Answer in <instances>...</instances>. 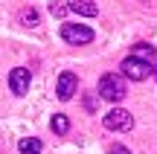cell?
I'll use <instances>...</instances> for the list:
<instances>
[{
    "label": "cell",
    "instance_id": "obj_15",
    "mask_svg": "<svg viewBox=\"0 0 157 154\" xmlns=\"http://www.w3.org/2000/svg\"><path fill=\"white\" fill-rule=\"evenodd\" d=\"M154 76H157V67H154Z\"/></svg>",
    "mask_w": 157,
    "mask_h": 154
},
{
    "label": "cell",
    "instance_id": "obj_8",
    "mask_svg": "<svg viewBox=\"0 0 157 154\" xmlns=\"http://www.w3.org/2000/svg\"><path fill=\"white\" fill-rule=\"evenodd\" d=\"M41 148H44V143H41L38 137H23L21 143H17V151L21 154H41Z\"/></svg>",
    "mask_w": 157,
    "mask_h": 154
},
{
    "label": "cell",
    "instance_id": "obj_4",
    "mask_svg": "<svg viewBox=\"0 0 157 154\" xmlns=\"http://www.w3.org/2000/svg\"><path fill=\"white\" fill-rule=\"evenodd\" d=\"M61 38L67 41V44L78 47V44H90L96 35H93V29L84 26V23H64V26H61Z\"/></svg>",
    "mask_w": 157,
    "mask_h": 154
},
{
    "label": "cell",
    "instance_id": "obj_1",
    "mask_svg": "<svg viewBox=\"0 0 157 154\" xmlns=\"http://www.w3.org/2000/svg\"><path fill=\"white\" fill-rule=\"evenodd\" d=\"M96 96L99 99H105V102H119V99H125V79L119 73H105L99 79V85H96Z\"/></svg>",
    "mask_w": 157,
    "mask_h": 154
},
{
    "label": "cell",
    "instance_id": "obj_3",
    "mask_svg": "<svg viewBox=\"0 0 157 154\" xmlns=\"http://www.w3.org/2000/svg\"><path fill=\"white\" fill-rule=\"evenodd\" d=\"M102 122H105L108 131H131V128H134V116H131L125 108H111L105 116H102Z\"/></svg>",
    "mask_w": 157,
    "mask_h": 154
},
{
    "label": "cell",
    "instance_id": "obj_12",
    "mask_svg": "<svg viewBox=\"0 0 157 154\" xmlns=\"http://www.w3.org/2000/svg\"><path fill=\"white\" fill-rule=\"evenodd\" d=\"M50 12H52V17H64V15H67V3H61V0H52V3H50Z\"/></svg>",
    "mask_w": 157,
    "mask_h": 154
},
{
    "label": "cell",
    "instance_id": "obj_5",
    "mask_svg": "<svg viewBox=\"0 0 157 154\" xmlns=\"http://www.w3.org/2000/svg\"><path fill=\"white\" fill-rule=\"evenodd\" d=\"M76 90H78V79H76V73L64 70V73L58 76V81H56V96L61 99V102H70V99L76 96Z\"/></svg>",
    "mask_w": 157,
    "mask_h": 154
},
{
    "label": "cell",
    "instance_id": "obj_7",
    "mask_svg": "<svg viewBox=\"0 0 157 154\" xmlns=\"http://www.w3.org/2000/svg\"><path fill=\"white\" fill-rule=\"evenodd\" d=\"M67 9L76 12V15H82V17H96L99 15V6H96L93 0H70Z\"/></svg>",
    "mask_w": 157,
    "mask_h": 154
},
{
    "label": "cell",
    "instance_id": "obj_6",
    "mask_svg": "<svg viewBox=\"0 0 157 154\" xmlns=\"http://www.w3.org/2000/svg\"><path fill=\"white\" fill-rule=\"evenodd\" d=\"M29 81H32V73H29L26 67L9 70V90L15 93V96H23V93L29 90Z\"/></svg>",
    "mask_w": 157,
    "mask_h": 154
},
{
    "label": "cell",
    "instance_id": "obj_14",
    "mask_svg": "<svg viewBox=\"0 0 157 154\" xmlns=\"http://www.w3.org/2000/svg\"><path fill=\"white\" fill-rule=\"evenodd\" d=\"M84 108H87V111H96V93H90V96L84 99Z\"/></svg>",
    "mask_w": 157,
    "mask_h": 154
},
{
    "label": "cell",
    "instance_id": "obj_11",
    "mask_svg": "<svg viewBox=\"0 0 157 154\" xmlns=\"http://www.w3.org/2000/svg\"><path fill=\"white\" fill-rule=\"evenodd\" d=\"M154 47L151 44H143V41H140V44H134V58H143V61H146V58H154Z\"/></svg>",
    "mask_w": 157,
    "mask_h": 154
},
{
    "label": "cell",
    "instance_id": "obj_9",
    "mask_svg": "<svg viewBox=\"0 0 157 154\" xmlns=\"http://www.w3.org/2000/svg\"><path fill=\"white\" fill-rule=\"evenodd\" d=\"M17 21H21L23 26L35 29V26H38V23H41V15H38V12H35V9H23L21 15H17Z\"/></svg>",
    "mask_w": 157,
    "mask_h": 154
},
{
    "label": "cell",
    "instance_id": "obj_10",
    "mask_svg": "<svg viewBox=\"0 0 157 154\" xmlns=\"http://www.w3.org/2000/svg\"><path fill=\"white\" fill-rule=\"evenodd\" d=\"M50 128H52L56 134H67V131H70V119H67L64 114H56V116L50 119Z\"/></svg>",
    "mask_w": 157,
    "mask_h": 154
},
{
    "label": "cell",
    "instance_id": "obj_2",
    "mask_svg": "<svg viewBox=\"0 0 157 154\" xmlns=\"http://www.w3.org/2000/svg\"><path fill=\"white\" fill-rule=\"evenodd\" d=\"M148 76H154V67L148 61H143V58H134L128 55L122 61V79H131V81H143L148 79Z\"/></svg>",
    "mask_w": 157,
    "mask_h": 154
},
{
    "label": "cell",
    "instance_id": "obj_13",
    "mask_svg": "<svg viewBox=\"0 0 157 154\" xmlns=\"http://www.w3.org/2000/svg\"><path fill=\"white\" fill-rule=\"evenodd\" d=\"M108 154H131V151L125 148V145H119V143H113L111 148H108Z\"/></svg>",
    "mask_w": 157,
    "mask_h": 154
}]
</instances>
